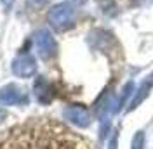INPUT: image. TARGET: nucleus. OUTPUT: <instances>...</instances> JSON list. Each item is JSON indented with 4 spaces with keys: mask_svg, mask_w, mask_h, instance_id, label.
I'll list each match as a JSON object with an SVG mask.
<instances>
[{
    "mask_svg": "<svg viewBox=\"0 0 153 149\" xmlns=\"http://www.w3.org/2000/svg\"><path fill=\"white\" fill-rule=\"evenodd\" d=\"M28 104V94L16 83L4 85L0 89V106H21Z\"/></svg>",
    "mask_w": 153,
    "mask_h": 149,
    "instance_id": "1",
    "label": "nucleus"
},
{
    "mask_svg": "<svg viewBox=\"0 0 153 149\" xmlns=\"http://www.w3.org/2000/svg\"><path fill=\"white\" fill-rule=\"evenodd\" d=\"M35 71H37V64L30 54H21L12 61V73L19 78H30L35 74Z\"/></svg>",
    "mask_w": 153,
    "mask_h": 149,
    "instance_id": "2",
    "label": "nucleus"
},
{
    "mask_svg": "<svg viewBox=\"0 0 153 149\" xmlns=\"http://www.w3.org/2000/svg\"><path fill=\"white\" fill-rule=\"evenodd\" d=\"M35 45H37L38 54L42 57H49L54 52V42H52V37L47 31H38L37 37H35Z\"/></svg>",
    "mask_w": 153,
    "mask_h": 149,
    "instance_id": "3",
    "label": "nucleus"
},
{
    "mask_svg": "<svg viewBox=\"0 0 153 149\" xmlns=\"http://www.w3.org/2000/svg\"><path fill=\"white\" fill-rule=\"evenodd\" d=\"M65 114H66V118L70 121H73V123L80 125V127H85L89 123V116H87L85 109H82V108H70Z\"/></svg>",
    "mask_w": 153,
    "mask_h": 149,
    "instance_id": "4",
    "label": "nucleus"
},
{
    "mask_svg": "<svg viewBox=\"0 0 153 149\" xmlns=\"http://www.w3.org/2000/svg\"><path fill=\"white\" fill-rule=\"evenodd\" d=\"M71 18V12L68 10V7L65 5H59L56 9L51 12V21L56 24V26H63V24H66L68 21Z\"/></svg>",
    "mask_w": 153,
    "mask_h": 149,
    "instance_id": "5",
    "label": "nucleus"
},
{
    "mask_svg": "<svg viewBox=\"0 0 153 149\" xmlns=\"http://www.w3.org/2000/svg\"><path fill=\"white\" fill-rule=\"evenodd\" d=\"M0 2H2V4H4L5 7H10V5L14 4V0H0Z\"/></svg>",
    "mask_w": 153,
    "mask_h": 149,
    "instance_id": "6",
    "label": "nucleus"
},
{
    "mask_svg": "<svg viewBox=\"0 0 153 149\" xmlns=\"http://www.w3.org/2000/svg\"><path fill=\"white\" fill-rule=\"evenodd\" d=\"M5 116H7V114H5V111H4V109H0V121L4 120Z\"/></svg>",
    "mask_w": 153,
    "mask_h": 149,
    "instance_id": "7",
    "label": "nucleus"
},
{
    "mask_svg": "<svg viewBox=\"0 0 153 149\" xmlns=\"http://www.w3.org/2000/svg\"><path fill=\"white\" fill-rule=\"evenodd\" d=\"M33 2H35V4H44L45 0H33Z\"/></svg>",
    "mask_w": 153,
    "mask_h": 149,
    "instance_id": "8",
    "label": "nucleus"
}]
</instances>
